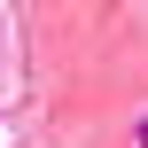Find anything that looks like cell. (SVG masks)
Listing matches in <instances>:
<instances>
[{
  "mask_svg": "<svg viewBox=\"0 0 148 148\" xmlns=\"http://www.w3.org/2000/svg\"><path fill=\"white\" fill-rule=\"evenodd\" d=\"M133 148H148V117H140V125H133Z\"/></svg>",
  "mask_w": 148,
  "mask_h": 148,
  "instance_id": "6da1fadb",
  "label": "cell"
}]
</instances>
